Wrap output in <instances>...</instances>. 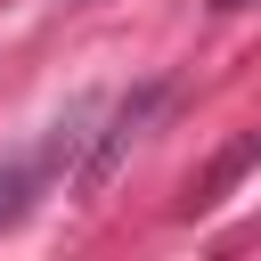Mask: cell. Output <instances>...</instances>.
Instances as JSON below:
<instances>
[{
	"instance_id": "2",
	"label": "cell",
	"mask_w": 261,
	"mask_h": 261,
	"mask_svg": "<svg viewBox=\"0 0 261 261\" xmlns=\"http://www.w3.org/2000/svg\"><path fill=\"white\" fill-rule=\"evenodd\" d=\"M220 8H245V0H220Z\"/></svg>"
},
{
	"instance_id": "1",
	"label": "cell",
	"mask_w": 261,
	"mask_h": 261,
	"mask_svg": "<svg viewBox=\"0 0 261 261\" xmlns=\"http://www.w3.org/2000/svg\"><path fill=\"white\" fill-rule=\"evenodd\" d=\"M57 155H65V139H49L41 155H16V163H0V220H16V212H24V188H33V179H41Z\"/></svg>"
}]
</instances>
